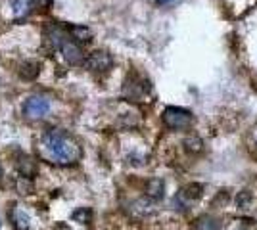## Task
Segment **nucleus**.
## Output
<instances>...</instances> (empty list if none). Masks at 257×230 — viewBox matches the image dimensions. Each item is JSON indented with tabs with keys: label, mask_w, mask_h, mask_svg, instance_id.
I'll return each mask as SVG.
<instances>
[{
	"label": "nucleus",
	"mask_w": 257,
	"mask_h": 230,
	"mask_svg": "<svg viewBox=\"0 0 257 230\" xmlns=\"http://www.w3.org/2000/svg\"><path fill=\"white\" fill-rule=\"evenodd\" d=\"M150 90V85H146L139 77H128L125 83V94L131 100H139L142 96H146V92Z\"/></svg>",
	"instance_id": "nucleus-6"
},
{
	"label": "nucleus",
	"mask_w": 257,
	"mask_h": 230,
	"mask_svg": "<svg viewBox=\"0 0 257 230\" xmlns=\"http://www.w3.org/2000/svg\"><path fill=\"white\" fill-rule=\"evenodd\" d=\"M31 8V0H12V10L16 16H25Z\"/></svg>",
	"instance_id": "nucleus-14"
},
{
	"label": "nucleus",
	"mask_w": 257,
	"mask_h": 230,
	"mask_svg": "<svg viewBox=\"0 0 257 230\" xmlns=\"http://www.w3.org/2000/svg\"><path fill=\"white\" fill-rule=\"evenodd\" d=\"M50 111V102L43 96H31L23 106V113L27 119H43Z\"/></svg>",
	"instance_id": "nucleus-4"
},
{
	"label": "nucleus",
	"mask_w": 257,
	"mask_h": 230,
	"mask_svg": "<svg viewBox=\"0 0 257 230\" xmlns=\"http://www.w3.org/2000/svg\"><path fill=\"white\" fill-rule=\"evenodd\" d=\"M0 176H2V167H0Z\"/></svg>",
	"instance_id": "nucleus-19"
},
{
	"label": "nucleus",
	"mask_w": 257,
	"mask_h": 230,
	"mask_svg": "<svg viewBox=\"0 0 257 230\" xmlns=\"http://www.w3.org/2000/svg\"><path fill=\"white\" fill-rule=\"evenodd\" d=\"M249 201H251V194L249 192H240V196H238V207L246 209L249 205Z\"/></svg>",
	"instance_id": "nucleus-17"
},
{
	"label": "nucleus",
	"mask_w": 257,
	"mask_h": 230,
	"mask_svg": "<svg viewBox=\"0 0 257 230\" xmlns=\"http://www.w3.org/2000/svg\"><path fill=\"white\" fill-rule=\"evenodd\" d=\"M60 52L64 54L65 62L67 64H71V66H79V64H83L85 62V56H83V48L79 46L77 41H73L71 37H67L62 44V48H60Z\"/></svg>",
	"instance_id": "nucleus-5"
},
{
	"label": "nucleus",
	"mask_w": 257,
	"mask_h": 230,
	"mask_svg": "<svg viewBox=\"0 0 257 230\" xmlns=\"http://www.w3.org/2000/svg\"><path fill=\"white\" fill-rule=\"evenodd\" d=\"M156 2H158V4H169L171 0H156Z\"/></svg>",
	"instance_id": "nucleus-18"
},
{
	"label": "nucleus",
	"mask_w": 257,
	"mask_h": 230,
	"mask_svg": "<svg viewBox=\"0 0 257 230\" xmlns=\"http://www.w3.org/2000/svg\"><path fill=\"white\" fill-rule=\"evenodd\" d=\"M196 230H219V224L209 217H202L196 222Z\"/></svg>",
	"instance_id": "nucleus-16"
},
{
	"label": "nucleus",
	"mask_w": 257,
	"mask_h": 230,
	"mask_svg": "<svg viewBox=\"0 0 257 230\" xmlns=\"http://www.w3.org/2000/svg\"><path fill=\"white\" fill-rule=\"evenodd\" d=\"M18 167H20L22 175L23 176H29V178H33V176H35V173H37V165H35V161H31L29 157H23V161L20 159Z\"/></svg>",
	"instance_id": "nucleus-11"
},
{
	"label": "nucleus",
	"mask_w": 257,
	"mask_h": 230,
	"mask_svg": "<svg viewBox=\"0 0 257 230\" xmlns=\"http://www.w3.org/2000/svg\"><path fill=\"white\" fill-rule=\"evenodd\" d=\"M202 194H204V186H202V184H198V182H192V184H188V186H184L181 190V197L188 199V201L202 197Z\"/></svg>",
	"instance_id": "nucleus-9"
},
{
	"label": "nucleus",
	"mask_w": 257,
	"mask_h": 230,
	"mask_svg": "<svg viewBox=\"0 0 257 230\" xmlns=\"http://www.w3.org/2000/svg\"><path fill=\"white\" fill-rule=\"evenodd\" d=\"M12 220L20 230H27V226H29V217L23 211H18V209L12 211Z\"/></svg>",
	"instance_id": "nucleus-12"
},
{
	"label": "nucleus",
	"mask_w": 257,
	"mask_h": 230,
	"mask_svg": "<svg viewBox=\"0 0 257 230\" xmlns=\"http://www.w3.org/2000/svg\"><path fill=\"white\" fill-rule=\"evenodd\" d=\"M163 123L173 129V131H182V129H188L192 125V113L182 108H175V106H169L163 110V115H161Z\"/></svg>",
	"instance_id": "nucleus-2"
},
{
	"label": "nucleus",
	"mask_w": 257,
	"mask_h": 230,
	"mask_svg": "<svg viewBox=\"0 0 257 230\" xmlns=\"http://www.w3.org/2000/svg\"><path fill=\"white\" fill-rule=\"evenodd\" d=\"M39 73H41V64L35 62V60H27V62H23L22 66H20V77L25 79V81L37 79Z\"/></svg>",
	"instance_id": "nucleus-7"
},
{
	"label": "nucleus",
	"mask_w": 257,
	"mask_h": 230,
	"mask_svg": "<svg viewBox=\"0 0 257 230\" xmlns=\"http://www.w3.org/2000/svg\"><path fill=\"white\" fill-rule=\"evenodd\" d=\"M67 29H69V33H71V39L77 41L79 44L81 43L86 44L92 41V33H90L88 27H83V25H69Z\"/></svg>",
	"instance_id": "nucleus-8"
},
{
	"label": "nucleus",
	"mask_w": 257,
	"mask_h": 230,
	"mask_svg": "<svg viewBox=\"0 0 257 230\" xmlns=\"http://www.w3.org/2000/svg\"><path fill=\"white\" fill-rule=\"evenodd\" d=\"M146 194H148L152 199H161V197H163V180L152 178L150 182H148V188H146Z\"/></svg>",
	"instance_id": "nucleus-10"
},
{
	"label": "nucleus",
	"mask_w": 257,
	"mask_h": 230,
	"mask_svg": "<svg viewBox=\"0 0 257 230\" xmlns=\"http://www.w3.org/2000/svg\"><path fill=\"white\" fill-rule=\"evenodd\" d=\"M85 67L86 69H90V71H107L109 67L113 66V58L109 52L106 50H94V52H90V54L85 58Z\"/></svg>",
	"instance_id": "nucleus-3"
},
{
	"label": "nucleus",
	"mask_w": 257,
	"mask_h": 230,
	"mask_svg": "<svg viewBox=\"0 0 257 230\" xmlns=\"http://www.w3.org/2000/svg\"><path fill=\"white\" fill-rule=\"evenodd\" d=\"M184 148H186V152H190V153H200L202 148H204V142H202L198 136H190V138L184 140Z\"/></svg>",
	"instance_id": "nucleus-13"
},
{
	"label": "nucleus",
	"mask_w": 257,
	"mask_h": 230,
	"mask_svg": "<svg viewBox=\"0 0 257 230\" xmlns=\"http://www.w3.org/2000/svg\"><path fill=\"white\" fill-rule=\"evenodd\" d=\"M16 188H18V192H20V194H25V196H27V194H31V192H33L31 178L22 175L20 178H18V182H16Z\"/></svg>",
	"instance_id": "nucleus-15"
},
{
	"label": "nucleus",
	"mask_w": 257,
	"mask_h": 230,
	"mask_svg": "<svg viewBox=\"0 0 257 230\" xmlns=\"http://www.w3.org/2000/svg\"><path fill=\"white\" fill-rule=\"evenodd\" d=\"M43 148L58 163H77L83 157V150L75 138L60 129H50L44 132Z\"/></svg>",
	"instance_id": "nucleus-1"
}]
</instances>
